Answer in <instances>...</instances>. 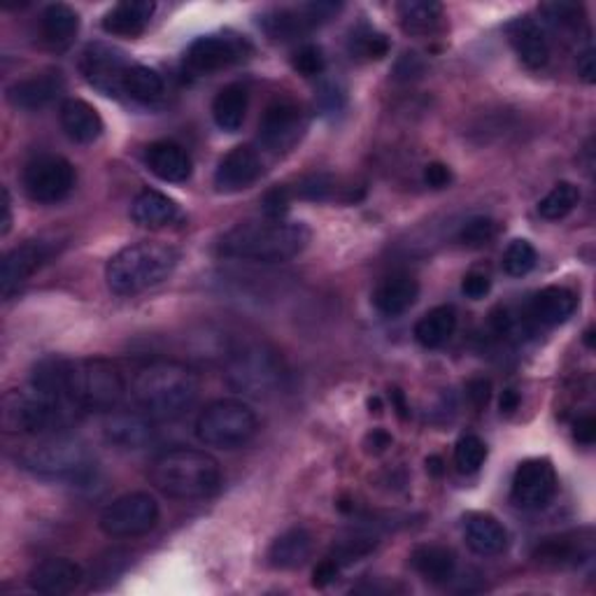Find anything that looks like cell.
<instances>
[{
  "label": "cell",
  "mask_w": 596,
  "mask_h": 596,
  "mask_svg": "<svg viewBox=\"0 0 596 596\" xmlns=\"http://www.w3.org/2000/svg\"><path fill=\"white\" fill-rule=\"evenodd\" d=\"M30 382L66 396L79 413L117 410L128 392V382L122 373V368L115 362L103 357H47L34 368V378H30Z\"/></svg>",
  "instance_id": "1"
},
{
  "label": "cell",
  "mask_w": 596,
  "mask_h": 596,
  "mask_svg": "<svg viewBox=\"0 0 596 596\" xmlns=\"http://www.w3.org/2000/svg\"><path fill=\"white\" fill-rule=\"evenodd\" d=\"M310 243V229L303 221L254 219L236 224L219 238L217 252L227 259L254 264H282L294 259Z\"/></svg>",
  "instance_id": "2"
},
{
  "label": "cell",
  "mask_w": 596,
  "mask_h": 596,
  "mask_svg": "<svg viewBox=\"0 0 596 596\" xmlns=\"http://www.w3.org/2000/svg\"><path fill=\"white\" fill-rule=\"evenodd\" d=\"M199 392L196 370L168 359L144 364L131 382L136 406L150 420H177L196 404Z\"/></svg>",
  "instance_id": "3"
},
{
  "label": "cell",
  "mask_w": 596,
  "mask_h": 596,
  "mask_svg": "<svg viewBox=\"0 0 596 596\" xmlns=\"http://www.w3.org/2000/svg\"><path fill=\"white\" fill-rule=\"evenodd\" d=\"M152 485L177 502H199L217 494L221 485L219 461L203 449L175 447L152 464Z\"/></svg>",
  "instance_id": "4"
},
{
  "label": "cell",
  "mask_w": 596,
  "mask_h": 596,
  "mask_svg": "<svg viewBox=\"0 0 596 596\" xmlns=\"http://www.w3.org/2000/svg\"><path fill=\"white\" fill-rule=\"evenodd\" d=\"M180 262V254L168 243L140 240L119 250L105 266L107 287L117 296H136L166 282Z\"/></svg>",
  "instance_id": "5"
},
{
  "label": "cell",
  "mask_w": 596,
  "mask_h": 596,
  "mask_svg": "<svg viewBox=\"0 0 596 596\" xmlns=\"http://www.w3.org/2000/svg\"><path fill=\"white\" fill-rule=\"evenodd\" d=\"M77 408L66 396L42 390L30 382L24 390H12L3 396V429L17 436H40L56 433L71 427L77 417Z\"/></svg>",
  "instance_id": "6"
},
{
  "label": "cell",
  "mask_w": 596,
  "mask_h": 596,
  "mask_svg": "<svg viewBox=\"0 0 596 596\" xmlns=\"http://www.w3.org/2000/svg\"><path fill=\"white\" fill-rule=\"evenodd\" d=\"M224 378L240 394L266 398L284 386L287 366L276 347L266 343H240L229 352Z\"/></svg>",
  "instance_id": "7"
},
{
  "label": "cell",
  "mask_w": 596,
  "mask_h": 596,
  "mask_svg": "<svg viewBox=\"0 0 596 596\" xmlns=\"http://www.w3.org/2000/svg\"><path fill=\"white\" fill-rule=\"evenodd\" d=\"M22 464L26 471L40 478L66 482H87L96 471V464L83 443L71 436H56V433L26 447Z\"/></svg>",
  "instance_id": "8"
},
{
  "label": "cell",
  "mask_w": 596,
  "mask_h": 596,
  "mask_svg": "<svg viewBox=\"0 0 596 596\" xmlns=\"http://www.w3.org/2000/svg\"><path fill=\"white\" fill-rule=\"evenodd\" d=\"M259 420L256 413L238 398H219L207 406L196 420V436L201 443L217 449H236L248 445Z\"/></svg>",
  "instance_id": "9"
},
{
  "label": "cell",
  "mask_w": 596,
  "mask_h": 596,
  "mask_svg": "<svg viewBox=\"0 0 596 596\" xmlns=\"http://www.w3.org/2000/svg\"><path fill=\"white\" fill-rule=\"evenodd\" d=\"M158 504L148 492L124 494L107 504L99 518V527L110 538H136L150 531L158 522Z\"/></svg>",
  "instance_id": "10"
},
{
  "label": "cell",
  "mask_w": 596,
  "mask_h": 596,
  "mask_svg": "<svg viewBox=\"0 0 596 596\" xmlns=\"http://www.w3.org/2000/svg\"><path fill=\"white\" fill-rule=\"evenodd\" d=\"M22 185L26 196L34 203L52 205L68 196L75 187V168L68 158L56 154H42L28 161Z\"/></svg>",
  "instance_id": "11"
},
{
  "label": "cell",
  "mask_w": 596,
  "mask_h": 596,
  "mask_svg": "<svg viewBox=\"0 0 596 596\" xmlns=\"http://www.w3.org/2000/svg\"><path fill=\"white\" fill-rule=\"evenodd\" d=\"M557 494V473L550 459H527L512 475L510 498L524 510H538L553 502Z\"/></svg>",
  "instance_id": "12"
},
{
  "label": "cell",
  "mask_w": 596,
  "mask_h": 596,
  "mask_svg": "<svg viewBox=\"0 0 596 596\" xmlns=\"http://www.w3.org/2000/svg\"><path fill=\"white\" fill-rule=\"evenodd\" d=\"M250 42L240 36L211 34L201 36L189 45L185 54L187 66L196 73H217L243 61L250 54Z\"/></svg>",
  "instance_id": "13"
},
{
  "label": "cell",
  "mask_w": 596,
  "mask_h": 596,
  "mask_svg": "<svg viewBox=\"0 0 596 596\" xmlns=\"http://www.w3.org/2000/svg\"><path fill=\"white\" fill-rule=\"evenodd\" d=\"M341 10L335 3H303L296 8H276L264 14L262 26L272 40H294L315 26L329 22Z\"/></svg>",
  "instance_id": "14"
},
{
  "label": "cell",
  "mask_w": 596,
  "mask_h": 596,
  "mask_svg": "<svg viewBox=\"0 0 596 596\" xmlns=\"http://www.w3.org/2000/svg\"><path fill=\"white\" fill-rule=\"evenodd\" d=\"M56 245L50 240H26L24 245L14 248L5 254L3 266H0V292L10 299L14 292L36 276V272L52 259Z\"/></svg>",
  "instance_id": "15"
},
{
  "label": "cell",
  "mask_w": 596,
  "mask_h": 596,
  "mask_svg": "<svg viewBox=\"0 0 596 596\" xmlns=\"http://www.w3.org/2000/svg\"><path fill=\"white\" fill-rule=\"evenodd\" d=\"M305 131V115L294 101L270 103L259 122V142L268 152H284L294 148Z\"/></svg>",
  "instance_id": "16"
},
{
  "label": "cell",
  "mask_w": 596,
  "mask_h": 596,
  "mask_svg": "<svg viewBox=\"0 0 596 596\" xmlns=\"http://www.w3.org/2000/svg\"><path fill=\"white\" fill-rule=\"evenodd\" d=\"M128 68H131V61L110 45H89L83 54V73L87 83L105 96H122V83Z\"/></svg>",
  "instance_id": "17"
},
{
  "label": "cell",
  "mask_w": 596,
  "mask_h": 596,
  "mask_svg": "<svg viewBox=\"0 0 596 596\" xmlns=\"http://www.w3.org/2000/svg\"><path fill=\"white\" fill-rule=\"evenodd\" d=\"M66 87V79L59 71H47L40 75H30L8 87V101L12 107L24 112L42 110L59 99V93Z\"/></svg>",
  "instance_id": "18"
},
{
  "label": "cell",
  "mask_w": 596,
  "mask_h": 596,
  "mask_svg": "<svg viewBox=\"0 0 596 596\" xmlns=\"http://www.w3.org/2000/svg\"><path fill=\"white\" fill-rule=\"evenodd\" d=\"M83 583H85V569L68 557L45 559L28 575L30 589L40 594H50V596L71 594Z\"/></svg>",
  "instance_id": "19"
},
{
  "label": "cell",
  "mask_w": 596,
  "mask_h": 596,
  "mask_svg": "<svg viewBox=\"0 0 596 596\" xmlns=\"http://www.w3.org/2000/svg\"><path fill=\"white\" fill-rule=\"evenodd\" d=\"M262 175V156L256 150L240 144L219 161L215 170V187L224 193H236L252 187Z\"/></svg>",
  "instance_id": "20"
},
{
  "label": "cell",
  "mask_w": 596,
  "mask_h": 596,
  "mask_svg": "<svg viewBox=\"0 0 596 596\" xmlns=\"http://www.w3.org/2000/svg\"><path fill=\"white\" fill-rule=\"evenodd\" d=\"M508 40L515 54L520 56L527 68L538 71L550 61V40L538 22L531 17H520L508 26Z\"/></svg>",
  "instance_id": "21"
},
{
  "label": "cell",
  "mask_w": 596,
  "mask_h": 596,
  "mask_svg": "<svg viewBox=\"0 0 596 596\" xmlns=\"http://www.w3.org/2000/svg\"><path fill=\"white\" fill-rule=\"evenodd\" d=\"M144 164H148V168L158 177V180L173 185L187 182L193 173V164L187 150L170 140L152 142L148 152H144Z\"/></svg>",
  "instance_id": "22"
},
{
  "label": "cell",
  "mask_w": 596,
  "mask_h": 596,
  "mask_svg": "<svg viewBox=\"0 0 596 596\" xmlns=\"http://www.w3.org/2000/svg\"><path fill=\"white\" fill-rule=\"evenodd\" d=\"M466 545L480 557H496L508 547V531L490 512H471L464 522Z\"/></svg>",
  "instance_id": "23"
},
{
  "label": "cell",
  "mask_w": 596,
  "mask_h": 596,
  "mask_svg": "<svg viewBox=\"0 0 596 596\" xmlns=\"http://www.w3.org/2000/svg\"><path fill=\"white\" fill-rule=\"evenodd\" d=\"M417 296H420V282L408 272H394V276L384 278L378 284L373 292V305L384 317H398L413 308Z\"/></svg>",
  "instance_id": "24"
},
{
  "label": "cell",
  "mask_w": 596,
  "mask_h": 596,
  "mask_svg": "<svg viewBox=\"0 0 596 596\" xmlns=\"http://www.w3.org/2000/svg\"><path fill=\"white\" fill-rule=\"evenodd\" d=\"M156 5L150 0H124L105 12L103 30L117 38H136L150 26Z\"/></svg>",
  "instance_id": "25"
},
{
  "label": "cell",
  "mask_w": 596,
  "mask_h": 596,
  "mask_svg": "<svg viewBox=\"0 0 596 596\" xmlns=\"http://www.w3.org/2000/svg\"><path fill=\"white\" fill-rule=\"evenodd\" d=\"M59 119L66 136L79 144H89L103 136V119L99 115V110L89 105L87 101H63L59 110Z\"/></svg>",
  "instance_id": "26"
},
{
  "label": "cell",
  "mask_w": 596,
  "mask_h": 596,
  "mask_svg": "<svg viewBox=\"0 0 596 596\" xmlns=\"http://www.w3.org/2000/svg\"><path fill=\"white\" fill-rule=\"evenodd\" d=\"M578 308V299L567 287H545L531 299L529 315L534 317L538 325L559 327L569 321Z\"/></svg>",
  "instance_id": "27"
},
{
  "label": "cell",
  "mask_w": 596,
  "mask_h": 596,
  "mask_svg": "<svg viewBox=\"0 0 596 596\" xmlns=\"http://www.w3.org/2000/svg\"><path fill=\"white\" fill-rule=\"evenodd\" d=\"M105 439L124 449H140L152 439L150 417L144 413H115L105 420Z\"/></svg>",
  "instance_id": "28"
},
{
  "label": "cell",
  "mask_w": 596,
  "mask_h": 596,
  "mask_svg": "<svg viewBox=\"0 0 596 596\" xmlns=\"http://www.w3.org/2000/svg\"><path fill=\"white\" fill-rule=\"evenodd\" d=\"M413 569L431 585H445L457 573V555L445 545H420L410 555Z\"/></svg>",
  "instance_id": "29"
},
{
  "label": "cell",
  "mask_w": 596,
  "mask_h": 596,
  "mask_svg": "<svg viewBox=\"0 0 596 596\" xmlns=\"http://www.w3.org/2000/svg\"><path fill=\"white\" fill-rule=\"evenodd\" d=\"M177 217H180V207L156 189H144L134 199L131 219L142 229H164Z\"/></svg>",
  "instance_id": "30"
},
{
  "label": "cell",
  "mask_w": 596,
  "mask_h": 596,
  "mask_svg": "<svg viewBox=\"0 0 596 596\" xmlns=\"http://www.w3.org/2000/svg\"><path fill=\"white\" fill-rule=\"evenodd\" d=\"M313 555V536L308 529L294 527L287 529L284 534H280L276 541H272L270 550H268V563L272 569H299L301 563H305Z\"/></svg>",
  "instance_id": "31"
},
{
  "label": "cell",
  "mask_w": 596,
  "mask_h": 596,
  "mask_svg": "<svg viewBox=\"0 0 596 596\" xmlns=\"http://www.w3.org/2000/svg\"><path fill=\"white\" fill-rule=\"evenodd\" d=\"M592 557V538H580V534H561L538 543L534 559L547 567H575V563Z\"/></svg>",
  "instance_id": "32"
},
{
  "label": "cell",
  "mask_w": 596,
  "mask_h": 596,
  "mask_svg": "<svg viewBox=\"0 0 596 596\" xmlns=\"http://www.w3.org/2000/svg\"><path fill=\"white\" fill-rule=\"evenodd\" d=\"M79 30V17L71 5L52 3L42 10L40 17V36L52 47V50H63L68 47Z\"/></svg>",
  "instance_id": "33"
},
{
  "label": "cell",
  "mask_w": 596,
  "mask_h": 596,
  "mask_svg": "<svg viewBox=\"0 0 596 596\" xmlns=\"http://www.w3.org/2000/svg\"><path fill=\"white\" fill-rule=\"evenodd\" d=\"M457 331V310L453 305H439V308L429 310L415 325V341L427 350H439Z\"/></svg>",
  "instance_id": "34"
},
{
  "label": "cell",
  "mask_w": 596,
  "mask_h": 596,
  "mask_svg": "<svg viewBox=\"0 0 596 596\" xmlns=\"http://www.w3.org/2000/svg\"><path fill=\"white\" fill-rule=\"evenodd\" d=\"M248 105H250V96L243 85L224 87L213 101L215 124L227 134L240 131V126H243L248 115Z\"/></svg>",
  "instance_id": "35"
},
{
  "label": "cell",
  "mask_w": 596,
  "mask_h": 596,
  "mask_svg": "<svg viewBox=\"0 0 596 596\" xmlns=\"http://www.w3.org/2000/svg\"><path fill=\"white\" fill-rule=\"evenodd\" d=\"M122 93L138 103H154L164 96V79L156 71L140 66V63H131V68L124 75Z\"/></svg>",
  "instance_id": "36"
},
{
  "label": "cell",
  "mask_w": 596,
  "mask_h": 596,
  "mask_svg": "<svg viewBox=\"0 0 596 596\" xmlns=\"http://www.w3.org/2000/svg\"><path fill=\"white\" fill-rule=\"evenodd\" d=\"M398 20L408 34H431L443 20V5L433 0H406L398 8Z\"/></svg>",
  "instance_id": "37"
},
{
  "label": "cell",
  "mask_w": 596,
  "mask_h": 596,
  "mask_svg": "<svg viewBox=\"0 0 596 596\" xmlns=\"http://www.w3.org/2000/svg\"><path fill=\"white\" fill-rule=\"evenodd\" d=\"M580 203V189L573 182H559L545 193L538 203V215L547 221H559L569 217Z\"/></svg>",
  "instance_id": "38"
},
{
  "label": "cell",
  "mask_w": 596,
  "mask_h": 596,
  "mask_svg": "<svg viewBox=\"0 0 596 596\" xmlns=\"http://www.w3.org/2000/svg\"><path fill=\"white\" fill-rule=\"evenodd\" d=\"M536 259H538V254H536V248L529 243V240H512V243L506 248L504 252V272L510 278H524L529 276L531 270H534L536 266Z\"/></svg>",
  "instance_id": "39"
},
{
  "label": "cell",
  "mask_w": 596,
  "mask_h": 596,
  "mask_svg": "<svg viewBox=\"0 0 596 596\" xmlns=\"http://www.w3.org/2000/svg\"><path fill=\"white\" fill-rule=\"evenodd\" d=\"M487 459V445L482 439L473 436V433H466L455 445V464L457 469L466 475L478 473L482 469V464Z\"/></svg>",
  "instance_id": "40"
},
{
  "label": "cell",
  "mask_w": 596,
  "mask_h": 596,
  "mask_svg": "<svg viewBox=\"0 0 596 596\" xmlns=\"http://www.w3.org/2000/svg\"><path fill=\"white\" fill-rule=\"evenodd\" d=\"M350 52L364 59H382L390 52V40L378 34L376 28L354 30V36L350 40Z\"/></svg>",
  "instance_id": "41"
},
{
  "label": "cell",
  "mask_w": 596,
  "mask_h": 596,
  "mask_svg": "<svg viewBox=\"0 0 596 596\" xmlns=\"http://www.w3.org/2000/svg\"><path fill=\"white\" fill-rule=\"evenodd\" d=\"M496 221L492 217H473L471 221L464 224L459 231V243L469 248H482L496 236Z\"/></svg>",
  "instance_id": "42"
},
{
  "label": "cell",
  "mask_w": 596,
  "mask_h": 596,
  "mask_svg": "<svg viewBox=\"0 0 596 596\" xmlns=\"http://www.w3.org/2000/svg\"><path fill=\"white\" fill-rule=\"evenodd\" d=\"M292 66L303 77H317L325 73L327 59H325V52H321L317 45H301L292 56Z\"/></svg>",
  "instance_id": "43"
},
{
  "label": "cell",
  "mask_w": 596,
  "mask_h": 596,
  "mask_svg": "<svg viewBox=\"0 0 596 596\" xmlns=\"http://www.w3.org/2000/svg\"><path fill=\"white\" fill-rule=\"evenodd\" d=\"M376 545H378V541H376L373 536H362V534H357V536H352V538H347V541H343V543H338L331 557L343 567V563L357 561L359 557H366L368 553H373V550H376Z\"/></svg>",
  "instance_id": "44"
},
{
  "label": "cell",
  "mask_w": 596,
  "mask_h": 596,
  "mask_svg": "<svg viewBox=\"0 0 596 596\" xmlns=\"http://www.w3.org/2000/svg\"><path fill=\"white\" fill-rule=\"evenodd\" d=\"M543 10L547 12V17L559 26L578 28V24L583 22V8L573 3H553V5H545Z\"/></svg>",
  "instance_id": "45"
},
{
  "label": "cell",
  "mask_w": 596,
  "mask_h": 596,
  "mask_svg": "<svg viewBox=\"0 0 596 596\" xmlns=\"http://www.w3.org/2000/svg\"><path fill=\"white\" fill-rule=\"evenodd\" d=\"M289 201H292V189H289V187L270 189L266 193V196H264V213H266V217L280 219L287 213Z\"/></svg>",
  "instance_id": "46"
},
{
  "label": "cell",
  "mask_w": 596,
  "mask_h": 596,
  "mask_svg": "<svg viewBox=\"0 0 596 596\" xmlns=\"http://www.w3.org/2000/svg\"><path fill=\"white\" fill-rule=\"evenodd\" d=\"M461 292L469 299H473V301H480V299H485L492 292V280H490V276H485V272L473 270L464 278Z\"/></svg>",
  "instance_id": "47"
},
{
  "label": "cell",
  "mask_w": 596,
  "mask_h": 596,
  "mask_svg": "<svg viewBox=\"0 0 596 596\" xmlns=\"http://www.w3.org/2000/svg\"><path fill=\"white\" fill-rule=\"evenodd\" d=\"M341 563H338L333 557H327V559H321L319 563H317V569H315V573H313V585L315 587H329L331 583H335V578H338V573H341Z\"/></svg>",
  "instance_id": "48"
},
{
  "label": "cell",
  "mask_w": 596,
  "mask_h": 596,
  "mask_svg": "<svg viewBox=\"0 0 596 596\" xmlns=\"http://www.w3.org/2000/svg\"><path fill=\"white\" fill-rule=\"evenodd\" d=\"M466 394H469V401L478 410L487 408L492 398V382L487 378H475L469 382V386H466Z\"/></svg>",
  "instance_id": "49"
},
{
  "label": "cell",
  "mask_w": 596,
  "mask_h": 596,
  "mask_svg": "<svg viewBox=\"0 0 596 596\" xmlns=\"http://www.w3.org/2000/svg\"><path fill=\"white\" fill-rule=\"evenodd\" d=\"M424 182L433 189H445L453 182V170H449L441 161H433L424 168Z\"/></svg>",
  "instance_id": "50"
},
{
  "label": "cell",
  "mask_w": 596,
  "mask_h": 596,
  "mask_svg": "<svg viewBox=\"0 0 596 596\" xmlns=\"http://www.w3.org/2000/svg\"><path fill=\"white\" fill-rule=\"evenodd\" d=\"M424 71V63L420 61L417 54H404L394 68L396 79H410V77H420Z\"/></svg>",
  "instance_id": "51"
},
{
  "label": "cell",
  "mask_w": 596,
  "mask_h": 596,
  "mask_svg": "<svg viewBox=\"0 0 596 596\" xmlns=\"http://www.w3.org/2000/svg\"><path fill=\"white\" fill-rule=\"evenodd\" d=\"M573 436L578 443L583 445H592L596 439V420L594 415H583L578 417V422L573 424Z\"/></svg>",
  "instance_id": "52"
},
{
  "label": "cell",
  "mask_w": 596,
  "mask_h": 596,
  "mask_svg": "<svg viewBox=\"0 0 596 596\" xmlns=\"http://www.w3.org/2000/svg\"><path fill=\"white\" fill-rule=\"evenodd\" d=\"M578 75L583 77V83H587V85L594 83V77H596V56H594L592 47L578 56Z\"/></svg>",
  "instance_id": "53"
},
{
  "label": "cell",
  "mask_w": 596,
  "mask_h": 596,
  "mask_svg": "<svg viewBox=\"0 0 596 596\" xmlns=\"http://www.w3.org/2000/svg\"><path fill=\"white\" fill-rule=\"evenodd\" d=\"M390 445H392V436L384 429H376V431L368 433L366 447H368L370 455H382Z\"/></svg>",
  "instance_id": "54"
},
{
  "label": "cell",
  "mask_w": 596,
  "mask_h": 596,
  "mask_svg": "<svg viewBox=\"0 0 596 596\" xmlns=\"http://www.w3.org/2000/svg\"><path fill=\"white\" fill-rule=\"evenodd\" d=\"M3 219H0V233L8 236L10 227H12V201H10V191L3 189Z\"/></svg>",
  "instance_id": "55"
},
{
  "label": "cell",
  "mask_w": 596,
  "mask_h": 596,
  "mask_svg": "<svg viewBox=\"0 0 596 596\" xmlns=\"http://www.w3.org/2000/svg\"><path fill=\"white\" fill-rule=\"evenodd\" d=\"M520 392H515V390H506L504 396H502V413L510 415L520 408Z\"/></svg>",
  "instance_id": "56"
},
{
  "label": "cell",
  "mask_w": 596,
  "mask_h": 596,
  "mask_svg": "<svg viewBox=\"0 0 596 596\" xmlns=\"http://www.w3.org/2000/svg\"><path fill=\"white\" fill-rule=\"evenodd\" d=\"M392 404H394V408H396V413H398L401 420H406L408 410H410L408 404H406V394L401 392V390H392Z\"/></svg>",
  "instance_id": "57"
},
{
  "label": "cell",
  "mask_w": 596,
  "mask_h": 596,
  "mask_svg": "<svg viewBox=\"0 0 596 596\" xmlns=\"http://www.w3.org/2000/svg\"><path fill=\"white\" fill-rule=\"evenodd\" d=\"M427 471L431 475H441L443 473V459L441 457H429L427 459Z\"/></svg>",
  "instance_id": "58"
},
{
  "label": "cell",
  "mask_w": 596,
  "mask_h": 596,
  "mask_svg": "<svg viewBox=\"0 0 596 596\" xmlns=\"http://www.w3.org/2000/svg\"><path fill=\"white\" fill-rule=\"evenodd\" d=\"M368 408H370V413H376V415L382 413V410H380V408H382V406H380V398H370V401H368Z\"/></svg>",
  "instance_id": "59"
},
{
  "label": "cell",
  "mask_w": 596,
  "mask_h": 596,
  "mask_svg": "<svg viewBox=\"0 0 596 596\" xmlns=\"http://www.w3.org/2000/svg\"><path fill=\"white\" fill-rule=\"evenodd\" d=\"M585 343H587V347H594V331L592 329L585 333Z\"/></svg>",
  "instance_id": "60"
}]
</instances>
